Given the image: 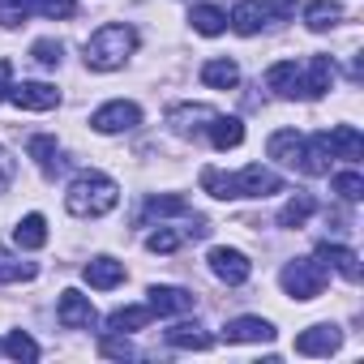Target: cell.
<instances>
[{
  "label": "cell",
  "mask_w": 364,
  "mask_h": 364,
  "mask_svg": "<svg viewBox=\"0 0 364 364\" xmlns=\"http://www.w3.org/2000/svg\"><path fill=\"white\" fill-rule=\"evenodd\" d=\"M206 232H210L206 223L185 228V232H176V228H159V232H150V236H146V249H150V253H176V249L185 245L189 236H206Z\"/></svg>",
  "instance_id": "cell-18"
},
{
  "label": "cell",
  "mask_w": 364,
  "mask_h": 364,
  "mask_svg": "<svg viewBox=\"0 0 364 364\" xmlns=\"http://www.w3.org/2000/svg\"><path fill=\"white\" fill-rule=\"evenodd\" d=\"M206 133H210L215 150H236V146L245 141V124H240L236 116H219V112H215V120L206 124Z\"/></svg>",
  "instance_id": "cell-19"
},
{
  "label": "cell",
  "mask_w": 364,
  "mask_h": 364,
  "mask_svg": "<svg viewBox=\"0 0 364 364\" xmlns=\"http://www.w3.org/2000/svg\"><path fill=\"white\" fill-rule=\"evenodd\" d=\"M35 279V266L31 262H18L14 253L0 249V283H31Z\"/></svg>",
  "instance_id": "cell-31"
},
{
  "label": "cell",
  "mask_w": 364,
  "mask_h": 364,
  "mask_svg": "<svg viewBox=\"0 0 364 364\" xmlns=\"http://www.w3.org/2000/svg\"><path fill=\"white\" fill-rule=\"evenodd\" d=\"M338 343H343V334H338V326H330V321L309 326L304 334H296V351H300V355H334Z\"/></svg>",
  "instance_id": "cell-9"
},
{
  "label": "cell",
  "mask_w": 364,
  "mask_h": 364,
  "mask_svg": "<svg viewBox=\"0 0 364 364\" xmlns=\"http://www.w3.org/2000/svg\"><path fill=\"white\" fill-rule=\"evenodd\" d=\"M270 18H291L296 14V0H262Z\"/></svg>",
  "instance_id": "cell-40"
},
{
  "label": "cell",
  "mask_w": 364,
  "mask_h": 364,
  "mask_svg": "<svg viewBox=\"0 0 364 364\" xmlns=\"http://www.w3.org/2000/svg\"><path fill=\"white\" fill-rule=\"evenodd\" d=\"M167 215H193V210H189V202H185V198H171V193H167V198H150V202H146V219H167Z\"/></svg>",
  "instance_id": "cell-32"
},
{
  "label": "cell",
  "mask_w": 364,
  "mask_h": 364,
  "mask_svg": "<svg viewBox=\"0 0 364 364\" xmlns=\"http://www.w3.org/2000/svg\"><path fill=\"white\" fill-rule=\"evenodd\" d=\"M326 287V262L321 257H296L283 266V291L291 300H317Z\"/></svg>",
  "instance_id": "cell-4"
},
{
  "label": "cell",
  "mask_w": 364,
  "mask_h": 364,
  "mask_svg": "<svg viewBox=\"0 0 364 364\" xmlns=\"http://www.w3.org/2000/svg\"><path fill=\"white\" fill-rule=\"evenodd\" d=\"M202 82L210 90H232L240 82V69H236V60H206L202 65Z\"/></svg>",
  "instance_id": "cell-24"
},
{
  "label": "cell",
  "mask_w": 364,
  "mask_h": 364,
  "mask_svg": "<svg viewBox=\"0 0 364 364\" xmlns=\"http://www.w3.org/2000/svg\"><path fill=\"white\" fill-rule=\"evenodd\" d=\"M330 137L326 133H313V137H304V150H300V171H309V176H326L330 171Z\"/></svg>",
  "instance_id": "cell-14"
},
{
  "label": "cell",
  "mask_w": 364,
  "mask_h": 364,
  "mask_svg": "<svg viewBox=\"0 0 364 364\" xmlns=\"http://www.w3.org/2000/svg\"><path fill=\"white\" fill-rule=\"evenodd\" d=\"M116 202H120V189H116V180L103 176V171H82L69 185V193H65V206L77 219H103L107 210H116Z\"/></svg>",
  "instance_id": "cell-2"
},
{
  "label": "cell",
  "mask_w": 364,
  "mask_h": 364,
  "mask_svg": "<svg viewBox=\"0 0 364 364\" xmlns=\"http://www.w3.org/2000/svg\"><path fill=\"white\" fill-rule=\"evenodd\" d=\"M210 270L223 279V283H245L249 274H253V262L240 253V249H210Z\"/></svg>",
  "instance_id": "cell-11"
},
{
  "label": "cell",
  "mask_w": 364,
  "mask_h": 364,
  "mask_svg": "<svg viewBox=\"0 0 364 364\" xmlns=\"http://www.w3.org/2000/svg\"><path fill=\"white\" fill-rule=\"evenodd\" d=\"M9 99H14L18 107H26V112H52V107L60 103V90L48 86V82H22V86L9 90Z\"/></svg>",
  "instance_id": "cell-10"
},
{
  "label": "cell",
  "mask_w": 364,
  "mask_h": 364,
  "mask_svg": "<svg viewBox=\"0 0 364 364\" xmlns=\"http://www.w3.org/2000/svg\"><path fill=\"white\" fill-rule=\"evenodd\" d=\"M14 240H18L22 249H31V253L43 249V245H48V219H43V215H26V219L14 228Z\"/></svg>",
  "instance_id": "cell-26"
},
{
  "label": "cell",
  "mask_w": 364,
  "mask_h": 364,
  "mask_svg": "<svg viewBox=\"0 0 364 364\" xmlns=\"http://www.w3.org/2000/svg\"><path fill=\"white\" fill-rule=\"evenodd\" d=\"M35 14V0H0V26H22Z\"/></svg>",
  "instance_id": "cell-33"
},
{
  "label": "cell",
  "mask_w": 364,
  "mask_h": 364,
  "mask_svg": "<svg viewBox=\"0 0 364 364\" xmlns=\"http://www.w3.org/2000/svg\"><path fill=\"white\" fill-rule=\"evenodd\" d=\"M313 210H317V206H313V198H309V193H296V198L279 210V228H300Z\"/></svg>",
  "instance_id": "cell-29"
},
{
  "label": "cell",
  "mask_w": 364,
  "mask_h": 364,
  "mask_svg": "<svg viewBox=\"0 0 364 364\" xmlns=\"http://www.w3.org/2000/svg\"><path fill=\"white\" fill-rule=\"evenodd\" d=\"M150 317H154L150 304H129V309H116V313L107 317V330H116V334H124V330H141Z\"/></svg>",
  "instance_id": "cell-28"
},
{
  "label": "cell",
  "mask_w": 364,
  "mask_h": 364,
  "mask_svg": "<svg viewBox=\"0 0 364 364\" xmlns=\"http://www.w3.org/2000/svg\"><path fill=\"white\" fill-rule=\"evenodd\" d=\"M99 351H103V355H112V360H129V355H133V347H129L124 338H116V334H103Z\"/></svg>",
  "instance_id": "cell-38"
},
{
  "label": "cell",
  "mask_w": 364,
  "mask_h": 364,
  "mask_svg": "<svg viewBox=\"0 0 364 364\" xmlns=\"http://www.w3.org/2000/svg\"><path fill=\"white\" fill-rule=\"evenodd\" d=\"M31 159L43 167V176H56V171H60V141L48 137V133L31 137Z\"/></svg>",
  "instance_id": "cell-25"
},
{
  "label": "cell",
  "mask_w": 364,
  "mask_h": 364,
  "mask_svg": "<svg viewBox=\"0 0 364 364\" xmlns=\"http://www.w3.org/2000/svg\"><path fill=\"white\" fill-rule=\"evenodd\" d=\"M31 52H35V60H39L43 69H56V65H60V52H65V48H60L56 39H39V43H35Z\"/></svg>",
  "instance_id": "cell-37"
},
{
  "label": "cell",
  "mask_w": 364,
  "mask_h": 364,
  "mask_svg": "<svg viewBox=\"0 0 364 364\" xmlns=\"http://www.w3.org/2000/svg\"><path fill=\"white\" fill-rule=\"evenodd\" d=\"M150 296V313H159V317H180V313H193V291H185V287H150L146 291Z\"/></svg>",
  "instance_id": "cell-7"
},
{
  "label": "cell",
  "mask_w": 364,
  "mask_h": 364,
  "mask_svg": "<svg viewBox=\"0 0 364 364\" xmlns=\"http://www.w3.org/2000/svg\"><path fill=\"white\" fill-rule=\"evenodd\" d=\"M266 86H270L274 95H283V99H296V95H300V65H296V60L270 65V69H266Z\"/></svg>",
  "instance_id": "cell-17"
},
{
  "label": "cell",
  "mask_w": 364,
  "mask_h": 364,
  "mask_svg": "<svg viewBox=\"0 0 364 364\" xmlns=\"http://www.w3.org/2000/svg\"><path fill=\"white\" fill-rule=\"evenodd\" d=\"M90 124H95L99 133H124V129L141 124V107H137V103L116 99V103H103V107L90 116Z\"/></svg>",
  "instance_id": "cell-5"
},
{
  "label": "cell",
  "mask_w": 364,
  "mask_h": 364,
  "mask_svg": "<svg viewBox=\"0 0 364 364\" xmlns=\"http://www.w3.org/2000/svg\"><path fill=\"white\" fill-rule=\"evenodd\" d=\"M133 48H137V31L124 26V22H107L86 39V65L99 69V73H112V69H120L129 60Z\"/></svg>",
  "instance_id": "cell-3"
},
{
  "label": "cell",
  "mask_w": 364,
  "mask_h": 364,
  "mask_svg": "<svg viewBox=\"0 0 364 364\" xmlns=\"http://www.w3.org/2000/svg\"><path fill=\"white\" fill-rule=\"evenodd\" d=\"M266 22H270V14H266L262 0H240V5L232 9V18H228V26H232L236 35H257Z\"/></svg>",
  "instance_id": "cell-16"
},
{
  "label": "cell",
  "mask_w": 364,
  "mask_h": 364,
  "mask_svg": "<svg viewBox=\"0 0 364 364\" xmlns=\"http://www.w3.org/2000/svg\"><path fill=\"white\" fill-rule=\"evenodd\" d=\"M223 334H228V343H270L274 326L266 317H236V321H228Z\"/></svg>",
  "instance_id": "cell-15"
},
{
  "label": "cell",
  "mask_w": 364,
  "mask_h": 364,
  "mask_svg": "<svg viewBox=\"0 0 364 364\" xmlns=\"http://www.w3.org/2000/svg\"><path fill=\"white\" fill-rule=\"evenodd\" d=\"M317 257H321L326 266H334L347 283H360V257H355L351 249H343V245H321V249H317Z\"/></svg>",
  "instance_id": "cell-21"
},
{
  "label": "cell",
  "mask_w": 364,
  "mask_h": 364,
  "mask_svg": "<svg viewBox=\"0 0 364 364\" xmlns=\"http://www.w3.org/2000/svg\"><path fill=\"white\" fill-rule=\"evenodd\" d=\"M326 137H330V154H334V159H347V163L364 159V133H360L355 124H334Z\"/></svg>",
  "instance_id": "cell-12"
},
{
  "label": "cell",
  "mask_w": 364,
  "mask_h": 364,
  "mask_svg": "<svg viewBox=\"0 0 364 364\" xmlns=\"http://www.w3.org/2000/svg\"><path fill=\"white\" fill-rule=\"evenodd\" d=\"M300 150H304V137L296 129H279L270 133V159L287 163V167H300Z\"/></svg>",
  "instance_id": "cell-20"
},
{
  "label": "cell",
  "mask_w": 364,
  "mask_h": 364,
  "mask_svg": "<svg viewBox=\"0 0 364 364\" xmlns=\"http://www.w3.org/2000/svg\"><path fill=\"white\" fill-rule=\"evenodd\" d=\"M202 189L219 202H232V198H270V193H283V176L262 167V163H249L245 171L236 176H223L219 167H202Z\"/></svg>",
  "instance_id": "cell-1"
},
{
  "label": "cell",
  "mask_w": 364,
  "mask_h": 364,
  "mask_svg": "<svg viewBox=\"0 0 364 364\" xmlns=\"http://www.w3.org/2000/svg\"><path fill=\"white\" fill-rule=\"evenodd\" d=\"M9 82H14V65H9L5 56H0V99H9V90H14Z\"/></svg>",
  "instance_id": "cell-41"
},
{
  "label": "cell",
  "mask_w": 364,
  "mask_h": 364,
  "mask_svg": "<svg viewBox=\"0 0 364 364\" xmlns=\"http://www.w3.org/2000/svg\"><path fill=\"white\" fill-rule=\"evenodd\" d=\"M14 176H18V163H14V154H9L5 146H0V193L14 185Z\"/></svg>",
  "instance_id": "cell-39"
},
{
  "label": "cell",
  "mask_w": 364,
  "mask_h": 364,
  "mask_svg": "<svg viewBox=\"0 0 364 364\" xmlns=\"http://www.w3.org/2000/svg\"><path fill=\"white\" fill-rule=\"evenodd\" d=\"M167 343L171 347H189V351H210V334H202L198 326H176V330H167Z\"/></svg>",
  "instance_id": "cell-30"
},
{
  "label": "cell",
  "mask_w": 364,
  "mask_h": 364,
  "mask_svg": "<svg viewBox=\"0 0 364 364\" xmlns=\"http://www.w3.org/2000/svg\"><path fill=\"white\" fill-rule=\"evenodd\" d=\"M56 321L65 326V330H90L95 326V304H90V296H82V291H60V304H56Z\"/></svg>",
  "instance_id": "cell-6"
},
{
  "label": "cell",
  "mask_w": 364,
  "mask_h": 364,
  "mask_svg": "<svg viewBox=\"0 0 364 364\" xmlns=\"http://www.w3.org/2000/svg\"><path fill=\"white\" fill-rule=\"evenodd\" d=\"M82 279H86L90 287H99V291H112V287L124 283V266H120L116 257H90L86 270H82Z\"/></svg>",
  "instance_id": "cell-13"
},
{
  "label": "cell",
  "mask_w": 364,
  "mask_h": 364,
  "mask_svg": "<svg viewBox=\"0 0 364 364\" xmlns=\"http://www.w3.org/2000/svg\"><path fill=\"white\" fill-rule=\"evenodd\" d=\"M210 120H215L210 107H176V112L167 116V124H171L176 133H185V137H189V133H202Z\"/></svg>",
  "instance_id": "cell-23"
},
{
  "label": "cell",
  "mask_w": 364,
  "mask_h": 364,
  "mask_svg": "<svg viewBox=\"0 0 364 364\" xmlns=\"http://www.w3.org/2000/svg\"><path fill=\"white\" fill-rule=\"evenodd\" d=\"M334 82V60L330 56H309V65H300V95L304 99H321Z\"/></svg>",
  "instance_id": "cell-8"
},
{
  "label": "cell",
  "mask_w": 364,
  "mask_h": 364,
  "mask_svg": "<svg viewBox=\"0 0 364 364\" xmlns=\"http://www.w3.org/2000/svg\"><path fill=\"white\" fill-rule=\"evenodd\" d=\"M5 351H9L14 360H39V343H35L26 330H14V334L5 338Z\"/></svg>",
  "instance_id": "cell-35"
},
{
  "label": "cell",
  "mask_w": 364,
  "mask_h": 364,
  "mask_svg": "<svg viewBox=\"0 0 364 364\" xmlns=\"http://www.w3.org/2000/svg\"><path fill=\"white\" fill-rule=\"evenodd\" d=\"M35 14H43V18H73L77 0H35Z\"/></svg>",
  "instance_id": "cell-36"
},
{
  "label": "cell",
  "mask_w": 364,
  "mask_h": 364,
  "mask_svg": "<svg viewBox=\"0 0 364 364\" xmlns=\"http://www.w3.org/2000/svg\"><path fill=\"white\" fill-rule=\"evenodd\" d=\"M189 22H193L198 35H223V31H228V14H223L219 5H193Z\"/></svg>",
  "instance_id": "cell-27"
},
{
  "label": "cell",
  "mask_w": 364,
  "mask_h": 364,
  "mask_svg": "<svg viewBox=\"0 0 364 364\" xmlns=\"http://www.w3.org/2000/svg\"><path fill=\"white\" fill-rule=\"evenodd\" d=\"M334 193H338L343 202H360V198H364V176H360V171H338V176H334Z\"/></svg>",
  "instance_id": "cell-34"
},
{
  "label": "cell",
  "mask_w": 364,
  "mask_h": 364,
  "mask_svg": "<svg viewBox=\"0 0 364 364\" xmlns=\"http://www.w3.org/2000/svg\"><path fill=\"white\" fill-rule=\"evenodd\" d=\"M338 18H343L338 0H309V5H304V26L309 31H330Z\"/></svg>",
  "instance_id": "cell-22"
}]
</instances>
